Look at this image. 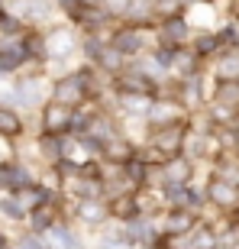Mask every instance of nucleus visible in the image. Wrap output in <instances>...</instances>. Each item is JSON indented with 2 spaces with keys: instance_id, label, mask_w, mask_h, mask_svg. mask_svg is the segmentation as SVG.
<instances>
[{
  "instance_id": "8",
  "label": "nucleus",
  "mask_w": 239,
  "mask_h": 249,
  "mask_svg": "<svg viewBox=\"0 0 239 249\" xmlns=\"http://www.w3.org/2000/svg\"><path fill=\"white\" fill-rule=\"evenodd\" d=\"M210 197L217 204H233L236 201V188H233L230 178H217V181H210Z\"/></svg>"
},
{
  "instance_id": "10",
  "label": "nucleus",
  "mask_w": 239,
  "mask_h": 249,
  "mask_svg": "<svg viewBox=\"0 0 239 249\" xmlns=\"http://www.w3.org/2000/svg\"><path fill=\"white\" fill-rule=\"evenodd\" d=\"M49 236H52L55 249H81V240L68 227H49Z\"/></svg>"
},
{
  "instance_id": "5",
  "label": "nucleus",
  "mask_w": 239,
  "mask_h": 249,
  "mask_svg": "<svg viewBox=\"0 0 239 249\" xmlns=\"http://www.w3.org/2000/svg\"><path fill=\"white\" fill-rule=\"evenodd\" d=\"M110 46L117 49V52H123V55H129V52H139L142 49V36H139V29L126 26V29H117L110 39Z\"/></svg>"
},
{
  "instance_id": "18",
  "label": "nucleus",
  "mask_w": 239,
  "mask_h": 249,
  "mask_svg": "<svg viewBox=\"0 0 239 249\" xmlns=\"http://www.w3.org/2000/svg\"><path fill=\"white\" fill-rule=\"evenodd\" d=\"M52 211H49V204H42V207H36V211H33V227H36V230H49V227H52Z\"/></svg>"
},
{
  "instance_id": "36",
  "label": "nucleus",
  "mask_w": 239,
  "mask_h": 249,
  "mask_svg": "<svg viewBox=\"0 0 239 249\" xmlns=\"http://www.w3.org/2000/svg\"><path fill=\"white\" fill-rule=\"evenodd\" d=\"M0 13H3V7H0Z\"/></svg>"
},
{
  "instance_id": "16",
  "label": "nucleus",
  "mask_w": 239,
  "mask_h": 249,
  "mask_svg": "<svg viewBox=\"0 0 239 249\" xmlns=\"http://www.w3.org/2000/svg\"><path fill=\"white\" fill-rule=\"evenodd\" d=\"M23 17H29V19H46L49 17V3H46V0H26V3H23Z\"/></svg>"
},
{
  "instance_id": "34",
  "label": "nucleus",
  "mask_w": 239,
  "mask_h": 249,
  "mask_svg": "<svg viewBox=\"0 0 239 249\" xmlns=\"http://www.w3.org/2000/svg\"><path fill=\"white\" fill-rule=\"evenodd\" d=\"M0 249H7V240H3V236H0Z\"/></svg>"
},
{
  "instance_id": "3",
  "label": "nucleus",
  "mask_w": 239,
  "mask_h": 249,
  "mask_svg": "<svg viewBox=\"0 0 239 249\" xmlns=\"http://www.w3.org/2000/svg\"><path fill=\"white\" fill-rule=\"evenodd\" d=\"M181 139H184L181 123H168V126L158 129V136H155V149H158V152H168V156H175L178 146H181Z\"/></svg>"
},
{
  "instance_id": "30",
  "label": "nucleus",
  "mask_w": 239,
  "mask_h": 249,
  "mask_svg": "<svg viewBox=\"0 0 239 249\" xmlns=\"http://www.w3.org/2000/svg\"><path fill=\"white\" fill-rule=\"evenodd\" d=\"M217 42H220L217 36H201V39H197V52H201V55H204V52H213Z\"/></svg>"
},
{
  "instance_id": "28",
  "label": "nucleus",
  "mask_w": 239,
  "mask_h": 249,
  "mask_svg": "<svg viewBox=\"0 0 239 249\" xmlns=\"http://www.w3.org/2000/svg\"><path fill=\"white\" fill-rule=\"evenodd\" d=\"M84 52H87V58H101L107 49L101 46V39H87V42H84Z\"/></svg>"
},
{
  "instance_id": "26",
  "label": "nucleus",
  "mask_w": 239,
  "mask_h": 249,
  "mask_svg": "<svg viewBox=\"0 0 239 249\" xmlns=\"http://www.w3.org/2000/svg\"><path fill=\"white\" fill-rule=\"evenodd\" d=\"M0 33H7V36L19 33V19H17V17H10V13H0Z\"/></svg>"
},
{
  "instance_id": "27",
  "label": "nucleus",
  "mask_w": 239,
  "mask_h": 249,
  "mask_svg": "<svg viewBox=\"0 0 239 249\" xmlns=\"http://www.w3.org/2000/svg\"><path fill=\"white\" fill-rule=\"evenodd\" d=\"M168 178H171V181H184V178H188V162H171V165H168Z\"/></svg>"
},
{
  "instance_id": "2",
  "label": "nucleus",
  "mask_w": 239,
  "mask_h": 249,
  "mask_svg": "<svg viewBox=\"0 0 239 249\" xmlns=\"http://www.w3.org/2000/svg\"><path fill=\"white\" fill-rule=\"evenodd\" d=\"M158 39H162L165 46L175 49L178 42L188 39V19L184 17H165L162 23H158Z\"/></svg>"
},
{
  "instance_id": "31",
  "label": "nucleus",
  "mask_w": 239,
  "mask_h": 249,
  "mask_svg": "<svg viewBox=\"0 0 239 249\" xmlns=\"http://www.w3.org/2000/svg\"><path fill=\"white\" fill-rule=\"evenodd\" d=\"M19 249H46V243L36 240V236H23V240H19Z\"/></svg>"
},
{
  "instance_id": "29",
  "label": "nucleus",
  "mask_w": 239,
  "mask_h": 249,
  "mask_svg": "<svg viewBox=\"0 0 239 249\" xmlns=\"http://www.w3.org/2000/svg\"><path fill=\"white\" fill-rule=\"evenodd\" d=\"M217 39H220L223 46H236V42H239V29H236V26H226Z\"/></svg>"
},
{
  "instance_id": "7",
  "label": "nucleus",
  "mask_w": 239,
  "mask_h": 249,
  "mask_svg": "<svg viewBox=\"0 0 239 249\" xmlns=\"http://www.w3.org/2000/svg\"><path fill=\"white\" fill-rule=\"evenodd\" d=\"M42 84L39 81H23V84H17V91H13V97H17L23 107H36L39 104V97H42Z\"/></svg>"
},
{
  "instance_id": "33",
  "label": "nucleus",
  "mask_w": 239,
  "mask_h": 249,
  "mask_svg": "<svg viewBox=\"0 0 239 249\" xmlns=\"http://www.w3.org/2000/svg\"><path fill=\"white\" fill-rule=\"evenodd\" d=\"M81 3H84V7H101L103 0H81Z\"/></svg>"
},
{
  "instance_id": "37",
  "label": "nucleus",
  "mask_w": 239,
  "mask_h": 249,
  "mask_svg": "<svg viewBox=\"0 0 239 249\" xmlns=\"http://www.w3.org/2000/svg\"><path fill=\"white\" fill-rule=\"evenodd\" d=\"M236 217H239V211H236Z\"/></svg>"
},
{
  "instance_id": "24",
  "label": "nucleus",
  "mask_w": 239,
  "mask_h": 249,
  "mask_svg": "<svg viewBox=\"0 0 239 249\" xmlns=\"http://www.w3.org/2000/svg\"><path fill=\"white\" fill-rule=\"evenodd\" d=\"M175 113H178V107L165 101V104H155V107L149 110V117H155V120H158V117H165V123H168V117H175Z\"/></svg>"
},
{
  "instance_id": "4",
  "label": "nucleus",
  "mask_w": 239,
  "mask_h": 249,
  "mask_svg": "<svg viewBox=\"0 0 239 249\" xmlns=\"http://www.w3.org/2000/svg\"><path fill=\"white\" fill-rule=\"evenodd\" d=\"M71 126V110H68V104L55 101L46 107V129L49 133H62V129Z\"/></svg>"
},
{
  "instance_id": "35",
  "label": "nucleus",
  "mask_w": 239,
  "mask_h": 249,
  "mask_svg": "<svg viewBox=\"0 0 239 249\" xmlns=\"http://www.w3.org/2000/svg\"><path fill=\"white\" fill-rule=\"evenodd\" d=\"M236 117H239V107H236Z\"/></svg>"
},
{
  "instance_id": "14",
  "label": "nucleus",
  "mask_w": 239,
  "mask_h": 249,
  "mask_svg": "<svg viewBox=\"0 0 239 249\" xmlns=\"http://www.w3.org/2000/svg\"><path fill=\"white\" fill-rule=\"evenodd\" d=\"M39 146H42V156L46 159H62L65 156V146H62V139L58 136H52V133H49V136H42V142H39Z\"/></svg>"
},
{
  "instance_id": "32",
  "label": "nucleus",
  "mask_w": 239,
  "mask_h": 249,
  "mask_svg": "<svg viewBox=\"0 0 239 249\" xmlns=\"http://www.w3.org/2000/svg\"><path fill=\"white\" fill-rule=\"evenodd\" d=\"M155 3H158V7H162V10H171V7H175V3H178V0H155Z\"/></svg>"
},
{
  "instance_id": "11",
  "label": "nucleus",
  "mask_w": 239,
  "mask_h": 249,
  "mask_svg": "<svg viewBox=\"0 0 239 249\" xmlns=\"http://www.w3.org/2000/svg\"><path fill=\"white\" fill-rule=\"evenodd\" d=\"M126 236L133 243H149L152 240V227H149L142 217H129L126 220Z\"/></svg>"
},
{
  "instance_id": "22",
  "label": "nucleus",
  "mask_w": 239,
  "mask_h": 249,
  "mask_svg": "<svg viewBox=\"0 0 239 249\" xmlns=\"http://www.w3.org/2000/svg\"><path fill=\"white\" fill-rule=\"evenodd\" d=\"M107 156H110L113 162H126V159H133V149H129L126 142H110V146H107Z\"/></svg>"
},
{
  "instance_id": "6",
  "label": "nucleus",
  "mask_w": 239,
  "mask_h": 249,
  "mask_svg": "<svg viewBox=\"0 0 239 249\" xmlns=\"http://www.w3.org/2000/svg\"><path fill=\"white\" fill-rule=\"evenodd\" d=\"M123 13L129 19H136V23H146L152 13H155V0H126L123 3Z\"/></svg>"
},
{
  "instance_id": "17",
  "label": "nucleus",
  "mask_w": 239,
  "mask_h": 249,
  "mask_svg": "<svg viewBox=\"0 0 239 249\" xmlns=\"http://www.w3.org/2000/svg\"><path fill=\"white\" fill-rule=\"evenodd\" d=\"M168 230H171V233H188V230H191V213L175 211L171 217H168Z\"/></svg>"
},
{
  "instance_id": "25",
  "label": "nucleus",
  "mask_w": 239,
  "mask_h": 249,
  "mask_svg": "<svg viewBox=\"0 0 239 249\" xmlns=\"http://www.w3.org/2000/svg\"><path fill=\"white\" fill-rule=\"evenodd\" d=\"M17 185V165H0V188Z\"/></svg>"
},
{
  "instance_id": "21",
  "label": "nucleus",
  "mask_w": 239,
  "mask_h": 249,
  "mask_svg": "<svg viewBox=\"0 0 239 249\" xmlns=\"http://www.w3.org/2000/svg\"><path fill=\"white\" fill-rule=\"evenodd\" d=\"M123 107H126V110H133V113H149L152 110V107H149V101L146 97H139V94H133V97H123Z\"/></svg>"
},
{
  "instance_id": "12",
  "label": "nucleus",
  "mask_w": 239,
  "mask_h": 249,
  "mask_svg": "<svg viewBox=\"0 0 239 249\" xmlns=\"http://www.w3.org/2000/svg\"><path fill=\"white\" fill-rule=\"evenodd\" d=\"M217 101L223 104V107H239V81H220L217 84Z\"/></svg>"
},
{
  "instance_id": "13",
  "label": "nucleus",
  "mask_w": 239,
  "mask_h": 249,
  "mask_svg": "<svg viewBox=\"0 0 239 249\" xmlns=\"http://www.w3.org/2000/svg\"><path fill=\"white\" fill-rule=\"evenodd\" d=\"M81 217L91 223H101L103 217H107V207H103L97 197H91V201H81Z\"/></svg>"
},
{
  "instance_id": "9",
  "label": "nucleus",
  "mask_w": 239,
  "mask_h": 249,
  "mask_svg": "<svg viewBox=\"0 0 239 249\" xmlns=\"http://www.w3.org/2000/svg\"><path fill=\"white\" fill-rule=\"evenodd\" d=\"M71 46H74V36L68 29H55V33L49 36V52H52V55H68Z\"/></svg>"
},
{
  "instance_id": "1",
  "label": "nucleus",
  "mask_w": 239,
  "mask_h": 249,
  "mask_svg": "<svg viewBox=\"0 0 239 249\" xmlns=\"http://www.w3.org/2000/svg\"><path fill=\"white\" fill-rule=\"evenodd\" d=\"M87 71H74V74H68V78H62V81L55 84V101H62V104H78L87 94Z\"/></svg>"
},
{
  "instance_id": "15",
  "label": "nucleus",
  "mask_w": 239,
  "mask_h": 249,
  "mask_svg": "<svg viewBox=\"0 0 239 249\" xmlns=\"http://www.w3.org/2000/svg\"><path fill=\"white\" fill-rule=\"evenodd\" d=\"M19 129H23V123L17 120V113H10V110L0 107V133H3V136H17Z\"/></svg>"
},
{
  "instance_id": "19",
  "label": "nucleus",
  "mask_w": 239,
  "mask_h": 249,
  "mask_svg": "<svg viewBox=\"0 0 239 249\" xmlns=\"http://www.w3.org/2000/svg\"><path fill=\"white\" fill-rule=\"evenodd\" d=\"M23 207H26V204H23V201H13V197H3V201H0V211L7 213L10 220H19V217L26 213Z\"/></svg>"
},
{
  "instance_id": "20",
  "label": "nucleus",
  "mask_w": 239,
  "mask_h": 249,
  "mask_svg": "<svg viewBox=\"0 0 239 249\" xmlns=\"http://www.w3.org/2000/svg\"><path fill=\"white\" fill-rule=\"evenodd\" d=\"M110 211L117 213V217H133V211H136V204H133V197H117V201L110 204Z\"/></svg>"
},
{
  "instance_id": "23",
  "label": "nucleus",
  "mask_w": 239,
  "mask_h": 249,
  "mask_svg": "<svg viewBox=\"0 0 239 249\" xmlns=\"http://www.w3.org/2000/svg\"><path fill=\"white\" fill-rule=\"evenodd\" d=\"M146 172H149V168L142 165V162H133V159L126 162V178H129V181H146Z\"/></svg>"
}]
</instances>
